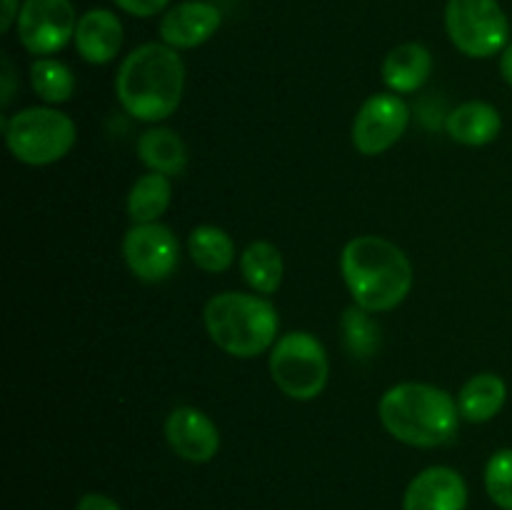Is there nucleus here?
<instances>
[{
    "label": "nucleus",
    "mask_w": 512,
    "mask_h": 510,
    "mask_svg": "<svg viewBox=\"0 0 512 510\" xmlns=\"http://www.w3.org/2000/svg\"><path fill=\"white\" fill-rule=\"evenodd\" d=\"M185 93V63L165 43H145L130 50L115 73V95L128 115L160 123L178 110Z\"/></svg>",
    "instance_id": "f257e3e1"
},
{
    "label": "nucleus",
    "mask_w": 512,
    "mask_h": 510,
    "mask_svg": "<svg viewBox=\"0 0 512 510\" xmlns=\"http://www.w3.org/2000/svg\"><path fill=\"white\" fill-rule=\"evenodd\" d=\"M343 273L353 303L368 313L398 308L413 290V263L400 245L380 235H358L340 253Z\"/></svg>",
    "instance_id": "f03ea898"
},
{
    "label": "nucleus",
    "mask_w": 512,
    "mask_h": 510,
    "mask_svg": "<svg viewBox=\"0 0 512 510\" xmlns=\"http://www.w3.org/2000/svg\"><path fill=\"white\" fill-rule=\"evenodd\" d=\"M383 428L410 448H438L455 435L460 423L458 400L430 383H398L378 403Z\"/></svg>",
    "instance_id": "7ed1b4c3"
},
{
    "label": "nucleus",
    "mask_w": 512,
    "mask_h": 510,
    "mask_svg": "<svg viewBox=\"0 0 512 510\" xmlns=\"http://www.w3.org/2000/svg\"><path fill=\"white\" fill-rule=\"evenodd\" d=\"M203 323L210 340L233 358H258L273 348L280 328L278 310L270 300L238 290L213 295L203 308Z\"/></svg>",
    "instance_id": "20e7f679"
},
{
    "label": "nucleus",
    "mask_w": 512,
    "mask_h": 510,
    "mask_svg": "<svg viewBox=\"0 0 512 510\" xmlns=\"http://www.w3.org/2000/svg\"><path fill=\"white\" fill-rule=\"evenodd\" d=\"M5 143L15 160L25 165H53L73 150L78 140V128L73 118L55 108H25L13 118L3 120Z\"/></svg>",
    "instance_id": "39448f33"
},
{
    "label": "nucleus",
    "mask_w": 512,
    "mask_h": 510,
    "mask_svg": "<svg viewBox=\"0 0 512 510\" xmlns=\"http://www.w3.org/2000/svg\"><path fill=\"white\" fill-rule=\"evenodd\" d=\"M270 378L288 398L315 400L330 378L328 353L313 333L293 330L275 340L270 348Z\"/></svg>",
    "instance_id": "423d86ee"
},
{
    "label": "nucleus",
    "mask_w": 512,
    "mask_h": 510,
    "mask_svg": "<svg viewBox=\"0 0 512 510\" xmlns=\"http://www.w3.org/2000/svg\"><path fill=\"white\" fill-rule=\"evenodd\" d=\"M445 30L468 58H493L508 48L510 23L498 0H448Z\"/></svg>",
    "instance_id": "0eeeda50"
},
{
    "label": "nucleus",
    "mask_w": 512,
    "mask_h": 510,
    "mask_svg": "<svg viewBox=\"0 0 512 510\" xmlns=\"http://www.w3.org/2000/svg\"><path fill=\"white\" fill-rule=\"evenodd\" d=\"M410 123V108L398 93H375L358 108L353 120V148L360 155H383L405 135Z\"/></svg>",
    "instance_id": "6e6552de"
},
{
    "label": "nucleus",
    "mask_w": 512,
    "mask_h": 510,
    "mask_svg": "<svg viewBox=\"0 0 512 510\" xmlns=\"http://www.w3.org/2000/svg\"><path fill=\"white\" fill-rule=\"evenodd\" d=\"M78 18L70 0H25L20 5L18 40L28 53L53 55L75 38Z\"/></svg>",
    "instance_id": "1a4fd4ad"
},
{
    "label": "nucleus",
    "mask_w": 512,
    "mask_h": 510,
    "mask_svg": "<svg viewBox=\"0 0 512 510\" xmlns=\"http://www.w3.org/2000/svg\"><path fill=\"white\" fill-rule=\"evenodd\" d=\"M123 258L130 273L143 283H160L175 273L180 263V243L168 225L140 223L125 233Z\"/></svg>",
    "instance_id": "9d476101"
},
{
    "label": "nucleus",
    "mask_w": 512,
    "mask_h": 510,
    "mask_svg": "<svg viewBox=\"0 0 512 510\" xmlns=\"http://www.w3.org/2000/svg\"><path fill=\"white\" fill-rule=\"evenodd\" d=\"M165 440L178 458L210 463L220 450V430L210 415L193 405H180L165 418Z\"/></svg>",
    "instance_id": "9b49d317"
},
{
    "label": "nucleus",
    "mask_w": 512,
    "mask_h": 510,
    "mask_svg": "<svg viewBox=\"0 0 512 510\" xmlns=\"http://www.w3.org/2000/svg\"><path fill=\"white\" fill-rule=\"evenodd\" d=\"M223 15L208 0H183L160 20V40L175 50H193L218 33Z\"/></svg>",
    "instance_id": "f8f14e48"
},
{
    "label": "nucleus",
    "mask_w": 512,
    "mask_h": 510,
    "mask_svg": "<svg viewBox=\"0 0 512 510\" xmlns=\"http://www.w3.org/2000/svg\"><path fill=\"white\" fill-rule=\"evenodd\" d=\"M468 485L458 470L448 465L425 468L405 488L403 510H465Z\"/></svg>",
    "instance_id": "ddd939ff"
},
{
    "label": "nucleus",
    "mask_w": 512,
    "mask_h": 510,
    "mask_svg": "<svg viewBox=\"0 0 512 510\" xmlns=\"http://www.w3.org/2000/svg\"><path fill=\"white\" fill-rule=\"evenodd\" d=\"M73 40L85 63L105 65L123 48V23L113 10L93 8L78 18Z\"/></svg>",
    "instance_id": "4468645a"
},
{
    "label": "nucleus",
    "mask_w": 512,
    "mask_h": 510,
    "mask_svg": "<svg viewBox=\"0 0 512 510\" xmlns=\"http://www.w3.org/2000/svg\"><path fill=\"white\" fill-rule=\"evenodd\" d=\"M383 83L390 93L408 95L423 88L433 73V53L423 43H400L385 55Z\"/></svg>",
    "instance_id": "2eb2a0df"
},
{
    "label": "nucleus",
    "mask_w": 512,
    "mask_h": 510,
    "mask_svg": "<svg viewBox=\"0 0 512 510\" xmlns=\"http://www.w3.org/2000/svg\"><path fill=\"white\" fill-rule=\"evenodd\" d=\"M445 130L455 143L480 148L498 138L503 130V118L495 105L485 100H468L445 115Z\"/></svg>",
    "instance_id": "dca6fc26"
},
{
    "label": "nucleus",
    "mask_w": 512,
    "mask_h": 510,
    "mask_svg": "<svg viewBox=\"0 0 512 510\" xmlns=\"http://www.w3.org/2000/svg\"><path fill=\"white\" fill-rule=\"evenodd\" d=\"M138 158L150 173H163L168 178L183 175L188 168V148L175 130L150 128L138 140Z\"/></svg>",
    "instance_id": "f3484780"
},
{
    "label": "nucleus",
    "mask_w": 512,
    "mask_h": 510,
    "mask_svg": "<svg viewBox=\"0 0 512 510\" xmlns=\"http://www.w3.org/2000/svg\"><path fill=\"white\" fill-rule=\"evenodd\" d=\"M508 400V385L495 373H478L460 388L458 408L468 423H488Z\"/></svg>",
    "instance_id": "a211bd4d"
},
{
    "label": "nucleus",
    "mask_w": 512,
    "mask_h": 510,
    "mask_svg": "<svg viewBox=\"0 0 512 510\" xmlns=\"http://www.w3.org/2000/svg\"><path fill=\"white\" fill-rule=\"evenodd\" d=\"M240 273L258 295H273L285 275L283 253L270 240H253L240 253Z\"/></svg>",
    "instance_id": "6ab92c4d"
},
{
    "label": "nucleus",
    "mask_w": 512,
    "mask_h": 510,
    "mask_svg": "<svg viewBox=\"0 0 512 510\" xmlns=\"http://www.w3.org/2000/svg\"><path fill=\"white\" fill-rule=\"evenodd\" d=\"M173 185L163 173H145L133 183L128 193V215L133 225L158 223L160 215L170 208Z\"/></svg>",
    "instance_id": "aec40b11"
},
{
    "label": "nucleus",
    "mask_w": 512,
    "mask_h": 510,
    "mask_svg": "<svg viewBox=\"0 0 512 510\" xmlns=\"http://www.w3.org/2000/svg\"><path fill=\"white\" fill-rule=\"evenodd\" d=\"M188 253L205 273H225L235 260V243L218 225H198L188 235Z\"/></svg>",
    "instance_id": "412c9836"
},
{
    "label": "nucleus",
    "mask_w": 512,
    "mask_h": 510,
    "mask_svg": "<svg viewBox=\"0 0 512 510\" xmlns=\"http://www.w3.org/2000/svg\"><path fill=\"white\" fill-rule=\"evenodd\" d=\"M30 85L48 105L68 103L75 93V75L55 58H38L30 65Z\"/></svg>",
    "instance_id": "4be33fe9"
},
{
    "label": "nucleus",
    "mask_w": 512,
    "mask_h": 510,
    "mask_svg": "<svg viewBox=\"0 0 512 510\" xmlns=\"http://www.w3.org/2000/svg\"><path fill=\"white\" fill-rule=\"evenodd\" d=\"M345 345L355 358H370L380 345V328L373 320V313L363 310L360 305L345 310L343 315Z\"/></svg>",
    "instance_id": "5701e85b"
},
{
    "label": "nucleus",
    "mask_w": 512,
    "mask_h": 510,
    "mask_svg": "<svg viewBox=\"0 0 512 510\" xmlns=\"http://www.w3.org/2000/svg\"><path fill=\"white\" fill-rule=\"evenodd\" d=\"M485 490L498 508L512 510V448L490 455L485 465Z\"/></svg>",
    "instance_id": "b1692460"
},
{
    "label": "nucleus",
    "mask_w": 512,
    "mask_h": 510,
    "mask_svg": "<svg viewBox=\"0 0 512 510\" xmlns=\"http://www.w3.org/2000/svg\"><path fill=\"white\" fill-rule=\"evenodd\" d=\"M113 3L135 18H153L160 10L168 8L170 0H113Z\"/></svg>",
    "instance_id": "393cba45"
},
{
    "label": "nucleus",
    "mask_w": 512,
    "mask_h": 510,
    "mask_svg": "<svg viewBox=\"0 0 512 510\" xmlns=\"http://www.w3.org/2000/svg\"><path fill=\"white\" fill-rule=\"evenodd\" d=\"M75 510H123L113 498L103 493H85L83 498L78 500Z\"/></svg>",
    "instance_id": "a878e982"
},
{
    "label": "nucleus",
    "mask_w": 512,
    "mask_h": 510,
    "mask_svg": "<svg viewBox=\"0 0 512 510\" xmlns=\"http://www.w3.org/2000/svg\"><path fill=\"white\" fill-rule=\"evenodd\" d=\"M15 65L10 63L8 55H3V75H0V83H3V98H0V105L3 108H8L10 100H13L15 95Z\"/></svg>",
    "instance_id": "bb28decb"
},
{
    "label": "nucleus",
    "mask_w": 512,
    "mask_h": 510,
    "mask_svg": "<svg viewBox=\"0 0 512 510\" xmlns=\"http://www.w3.org/2000/svg\"><path fill=\"white\" fill-rule=\"evenodd\" d=\"M20 0H3V18H0V30L8 33L15 23H18Z\"/></svg>",
    "instance_id": "cd10ccee"
},
{
    "label": "nucleus",
    "mask_w": 512,
    "mask_h": 510,
    "mask_svg": "<svg viewBox=\"0 0 512 510\" xmlns=\"http://www.w3.org/2000/svg\"><path fill=\"white\" fill-rule=\"evenodd\" d=\"M500 75H503L505 83L512 88V43H508V48L500 53Z\"/></svg>",
    "instance_id": "c85d7f7f"
}]
</instances>
